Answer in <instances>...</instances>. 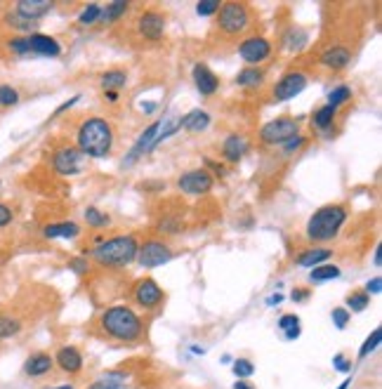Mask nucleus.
<instances>
[{"instance_id": "f257e3e1", "label": "nucleus", "mask_w": 382, "mask_h": 389, "mask_svg": "<svg viewBox=\"0 0 382 389\" xmlns=\"http://www.w3.org/2000/svg\"><path fill=\"white\" fill-rule=\"evenodd\" d=\"M99 328L109 338L118 340V342H140L144 335V323H142L140 314L135 309L125 307V304H113L106 307L99 316Z\"/></svg>"}, {"instance_id": "f03ea898", "label": "nucleus", "mask_w": 382, "mask_h": 389, "mask_svg": "<svg viewBox=\"0 0 382 389\" xmlns=\"http://www.w3.org/2000/svg\"><path fill=\"white\" fill-rule=\"evenodd\" d=\"M76 142H78V151L88 158H106L111 154L113 147V128L109 121L94 116L81 123L78 133H76Z\"/></svg>"}, {"instance_id": "7ed1b4c3", "label": "nucleus", "mask_w": 382, "mask_h": 389, "mask_svg": "<svg viewBox=\"0 0 382 389\" xmlns=\"http://www.w3.org/2000/svg\"><path fill=\"white\" fill-rule=\"evenodd\" d=\"M140 241L135 236H111L99 238L92 250V260L104 269H123L137 260Z\"/></svg>"}, {"instance_id": "20e7f679", "label": "nucleus", "mask_w": 382, "mask_h": 389, "mask_svg": "<svg viewBox=\"0 0 382 389\" xmlns=\"http://www.w3.org/2000/svg\"><path fill=\"white\" fill-rule=\"evenodd\" d=\"M347 224V208L344 206H324L319 208L312 217H309L307 222V238L309 241H333V238L338 236L340 231H342V226Z\"/></svg>"}, {"instance_id": "39448f33", "label": "nucleus", "mask_w": 382, "mask_h": 389, "mask_svg": "<svg viewBox=\"0 0 382 389\" xmlns=\"http://www.w3.org/2000/svg\"><path fill=\"white\" fill-rule=\"evenodd\" d=\"M217 28L224 35H241L250 26V8L248 3H222L217 10Z\"/></svg>"}, {"instance_id": "423d86ee", "label": "nucleus", "mask_w": 382, "mask_h": 389, "mask_svg": "<svg viewBox=\"0 0 382 389\" xmlns=\"http://www.w3.org/2000/svg\"><path fill=\"white\" fill-rule=\"evenodd\" d=\"M297 135H300V123H297V118L281 116V118H276V121H269L262 125L260 142L269 147H279V144H285V142Z\"/></svg>"}, {"instance_id": "0eeeda50", "label": "nucleus", "mask_w": 382, "mask_h": 389, "mask_svg": "<svg viewBox=\"0 0 382 389\" xmlns=\"http://www.w3.org/2000/svg\"><path fill=\"white\" fill-rule=\"evenodd\" d=\"M172 257H175V250L165 241H160V238H149V241L140 243V250H137V262L144 269L163 267L168 265Z\"/></svg>"}, {"instance_id": "6e6552de", "label": "nucleus", "mask_w": 382, "mask_h": 389, "mask_svg": "<svg viewBox=\"0 0 382 389\" xmlns=\"http://www.w3.org/2000/svg\"><path fill=\"white\" fill-rule=\"evenodd\" d=\"M133 300L137 307H142V309H147V311H151V309H156L163 304L165 300V292L163 288L156 283L153 279H140L135 283V288H133Z\"/></svg>"}, {"instance_id": "1a4fd4ad", "label": "nucleus", "mask_w": 382, "mask_h": 389, "mask_svg": "<svg viewBox=\"0 0 382 389\" xmlns=\"http://www.w3.org/2000/svg\"><path fill=\"white\" fill-rule=\"evenodd\" d=\"M238 57L248 64V67H258L272 57V43L262 35H250L238 45Z\"/></svg>"}, {"instance_id": "9d476101", "label": "nucleus", "mask_w": 382, "mask_h": 389, "mask_svg": "<svg viewBox=\"0 0 382 389\" xmlns=\"http://www.w3.org/2000/svg\"><path fill=\"white\" fill-rule=\"evenodd\" d=\"M177 187H180L182 194L206 196V194H210V189L215 187V179L208 170L199 167V170H189V172H184V175H180Z\"/></svg>"}, {"instance_id": "9b49d317", "label": "nucleus", "mask_w": 382, "mask_h": 389, "mask_svg": "<svg viewBox=\"0 0 382 389\" xmlns=\"http://www.w3.org/2000/svg\"><path fill=\"white\" fill-rule=\"evenodd\" d=\"M137 33L149 43H156L165 33V15L158 10H147L137 17Z\"/></svg>"}, {"instance_id": "f8f14e48", "label": "nucleus", "mask_w": 382, "mask_h": 389, "mask_svg": "<svg viewBox=\"0 0 382 389\" xmlns=\"http://www.w3.org/2000/svg\"><path fill=\"white\" fill-rule=\"evenodd\" d=\"M307 76L302 74V71H288L281 81L274 85L272 90V97L274 101H288L292 97H297L300 92H304V88H307Z\"/></svg>"}, {"instance_id": "ddd939ff", "label": "nucleus", "mask_w": 382, "mask_h": 389, "mask_svg": "<svg viewBox=\"0 0 382 389\" xmlns=\"http://www.w3.org/2000/svg\"><path fill=\"white\" fill-rule=\"evenodd\" d=\"M52 170L59 175H78L83 170V154L76 147H62L52 156Z\"/></svg>"}, {"instance_id": "4468645a", "label": "nucleus", "mask_w": 382, "mask_h": 389, "mask_svg": "<svg viewBox=\"0 0 382 389\" xmlns=\"http://www.w3.org/2000/svg\"><path fill=\"white\" fill-rule=\"evenodd\" d=\"M26 45H28V55L31 57H52L55 59L62 55V45L57 43V38L38 33V31L26 35Z\"/></svg>"}, {"instance_id": "2eb2a0df", "label": "nucleus", "mask_w": 382, "mask_h": 389, "mask_svg": "<svg viewBox=\"0 0 382 389\" xmlns=\"http://www.w3.org/2000/svg\"><path fill=\"white\" fill-rule=\"evenodd\" d=\"M52 8H55V3H50V0H19V3H15L12 12H17L26 22L38 24L47 12H52Z\"/></svg>"}, {"instance_id": "dca6fc26", "label": "nucleus", "mask_w": 382, "mask_h": 389, "mask_svg": "<svg viewBox=\"0 0 382 389\" xmlns=\"http://www.w3.org/2000/svg\"><path fill=\"white\" fill-rule=\"evenodd\" d=\"M191 76H194L196 90H199L203 97H213V94L217 92L219 78L213 74V69L208 67V64H196L194 71H191Z\"/></svg>"}, {"instance_id": "f3484780", "label": "nucleus", "mask_w": 382, "mask_h": 389, "mask_svg": "<svg viewBox=\"0 0 382 389\" xmlns=\"http://www.w3.org/2000/svg\"><path fill=\"white\" fill-rule=\"evenodd\" d=\"M351 62V50L344 45H331L321 52V64L331 71H342L347 69Z\"/></svg>"}, {"instance_id": "a211bd4d", "label": "nucleus", "mask_w": 382, "mask_h": 389, "mask_svg": "<svg viewBox=\"0 0 382 389\" xmlns=\"http://www.w3.org/2000/svg\"><path fill=\"white\" fill-rule=\"evenodd\" d=\"M57 361V366L64 370V373L69 375H78L83 370V354L78 349H76L74 345H67V347H59V351L55 356H52Z\"/></svg>"}, {"instance_id": "6ab92c4d", "label": "nucleus", "mask_w": 382, "mask_h": 389, "mask_svg": "<svg viewBox=\"0 0 382 389\" xmlns=\"http://www.w3.org/2000/svg\"><path fill=\"white\" fill-rule=\"evenodd\" d=\"M250 151V142L243 135H229L222 142V156L226 163H241L243 156Z\"/></svg>"}, {"instance_id": "aec40b11", "label": "nucleus", "mask_w": 382, "mask_h": 389, "mask_svg": "<svg viewBox=\"0 0 382 389\" xmlns=\"http://www.w3.org/2000/svg\"><path fill=\"white\" fill-rule=\"evenodd\" d=\"M52 366H55V358L47 354V351H35L24 363V375L26 378H43V375L50 373Z\"/></svg>"}, {"instance_id": "412c9836", "label": "nucleus", "mask_w": 382, "mask_h": 389, "mask_svg": "<svg viewBox=\"0 0 382 389\" xmlns=\"http://www.w3.org/2000/svg\"><path fill=\"white\" fill-rule=\"evenodd\" d=\"M331 257H333V250H328V248H309V250H304V253L297 255L295 262L300 267L314 269L319 265H326V260H331Z\"/></svg>"}, {"instance_id": "4be33fe9", "label": "nucleus", "mask_w": 382, "mask_h": 389, "mask_svg": "<svg viewBox=\"0 0 382 389\" xmlns=\"http://www.w3.org/2000/svg\"><path fill=\"white\" fill-rule=\"evenodd\" d=\"M208 125H210V116L201 109L189 111L187 116L180 118V128H184L187 133H203V130H208Z\"/></svg>"}, {"instance_id": "5701e85b", "label": "nucleus", "mask_w": 382, "mask_h": 389, "mask_svg": "<svg viewBox=\"0 0 382 389\" xmlns=\"http://www.w3.org/2000/svg\"><path fill=\"white\" fill-rule=\"evenodd\" d=\"M125 382H128L125 370H109V373H101L88 389H121Z\"/></svg>"}, {"instance_id": "b1692460", "label": "nucleus", "mask_w": 382, "mask_h": 389, "mask_svg": "<svg viewBox=\"0 0 382 389\" xmlns=\"http://www.w3.org/2000/svg\"><path fill=\"white\" fill-rule=\"evenodd\" d=\"M265 78H267V74L260 67H246L243 71H238L236 85L246 88V90H255V88H260L262 83H265Z\"/></svg>"}, {"instance_id": "393cba45", "label": "nucleus", "mask_w": 382, "mask_h": 389, "mask_svg": "<svg viewBox=\"0 0 382 389\" xmlns=\"http://www.w3.org/2000/svg\"><path fill=\"white\" fill-rule=\"evenodd\" d=\"M125 83H128V71L123 69H111V71H104L99 78V85L104 92H118Z\"/></svg>"}, {"instance_id": "a878e982", "label": "nucleus", "mask_w": 382, "mask_h": 389, "mask_svg": "<svg viewBox=\"0 0 382 389\" xmlns=\"http://www.w3.org/2000/svg\"><path fill=\"white\" fill-rule=\"evenodd\" d=\"M81 233V226L76 222H52L43 229L45 238H76Z\"/></svg>"}, {"instance_id": "bb28decb", "label": "nucleus", "mask_w": 382, "mask_h": 389, "mask_svg": "<svg viewBox=\"0 0 382 389\" xmlns=\"http://www.w3.org/2000/svg\"><path fill=\"white\" fill-rule=\"evenodd\" d=\"M130 10V3H123V0H113L106 8H101V19L99 22H106V24H116L121 22L125 15H128Z\"/></svg>"}, {"instance_id": "cd10ccee", "label": "nucleus", "mask_w": 382, "mask_h": 389, "mask_svg": "<svg viewBox=\"0 0 382 389\" xmlns=\"http://www.w3.org/2000/svg\"><path fill=\"white\" fill-rule=\"evenodd\" d=\"M279 331L283 333L285 340H297V338H300V333H302V328H300V316H295V314H283L281 319H279Z\"/></svg>"}, {"instance_id": "c85d7f7f", "label": "nucleus", "mask_w": 382, "mask_h": 389, "mask_svg": "<svg viewBox=\"0 0 382 389\" xmlns=\"http://www.w3.org/2000/svg\"><path fill=\"white\" fill-rule=\"evenodd\" d=\"M335 116H338V109H333V106L324 104V106H321V109H316V111H314V116H312V125H314L316 130H328L333 123H335Z\"/></svg>"}, {"instance_id": "c756f323", "label": "nucleus", "mask_w": 382, "mask_h": 389, "mask_svg": "<svg viewBox=\"0 0 382 389\" xmlns=\"http://www.w3.org/2000/svg\"><path fill=\"white\" fill-rule=\"evenodd\" d=\"M22 333V321L17 316L0 314V340H10Z\"/></svg>"}, {"instance_id": "7c9ffc66", "label": "nucleus", "mask_w": 382, "mask_h": 389, "mask_svg": "<svg viewBox=\"0 0 382 389\" xmlns=\"http://www.w3.org/2000/svg\"><path fill=\"white\" fill-rule=\"evenodd\" d=\"M340 276V267L335 265H319L312 269V279L314 283H328V281H335Z\"/></svg>"}, {"instance_id": "2f4dec72", "label": "nucleus", "mask_w": 382, "mask_h": 389, "mask_svg": "<svg viewBox=\"0 0 382 389\" xmlns=\"http://www.w3.org/2000/svg\"><path fill=\"white\" fill-rule=\"evenodd\" d=\"M368 304H371V295H368V292H363V290H354L347 297V307H344V309H347L349 314H359V311L368 309Z\"/></svg>"}, {"instance_id": "473e14b6", "label": "nucleus", "mask_w": 382, "mask_h": 389, "mask_svg": "<svg viewBox=\"0 0 382 389\" xmlns=\"http://www.w3.org/2000/svg\"><path fill=\"white\" fill-rule=\"evenodd\" d=\"M101 19V5L99 3H90L83 8V12L78 15V24L81 26H92Z\"/></svg>"}, {"instance_id": "72a5a7b5", "label": "nucleus", "mask_w": 382, "mask_h": 389, "mask_svg": "<svg viewBox=\"0 0 382 389\" xmlns=\"http://www.w3.org/2000/svg\"><path fill=\"white\" fill-rule=\"evenodd\" d=\"M85 222H88V226H92V229H104V226H109V215H104L99 210V208H94V206H90L85 210Z\"/></svg>"}, {"instance_id": "f704fd0d", "label": "nucleus", "mask_w": 382, "mask_h": 389, "mask_svg": "<svg viewBox=\"0 0 382 389\" xmlns=\"http://www.w3.org/2000/svg\"><path fill=\"white\" fill-rule=\"evenodd\" d=\"M5 22H8V26H12L15 31H19V33H33V28H35V24L33 22H26L24 17H19L17 12H8L5 15Z\"/></svg>"}, {"instance_id": "c9c22d12", "label": "nucleus", "mask_w": 382, "mask_h": 389, "mask_svg": "<svg viewBox=\"0 0 382 389\" xmlns=\"http://www.w3.org/2000/svg\"><path fill=\"white\" fill-rule=\"evenodd\" d=\"M351 99V88L349 85H338L331 90V94H328V106H333V109H338V106H342L344 101Z\"/></svg>"}, {"instance_id": "e433bc0d", "label": "nucleus", "mask_w": 382, "mask_h": 389, "mask_svg": "<svg viewBox=\"0 0 382 389\" xmlns=\"http://www.w3.org/2000/svg\"><path fill=\"white\" fill-rule=\"evenodd\" d=\"M380 340H382V331L380 328H375V331L368 335L366 338V342L361 345V349H359V358H366V356H371L375 349L380 347Z\"/></svg>"}, {"instance_id": "4c0bfd02", "label": "nucleus", "mask_w": 382, "mask_h": 389, "mask_svg": "<svg viewBox=\"0 0 382 389\" xmlns=\"http://www.w3.org/2000/svg\"><path fill=\"white\" fill-rule=\"evenodd\" d=\"M19 104V90L12 85H0V106L10 109V106Z\"/></svg>"}, {"instance_id": "58836bf2", "label": "nucleus", "mask_w": 382, "mask_h": 389, "mask_svg": "<svg viewBox=\"0 0 382 389\" xmlns=\"http://www.w3.org/2000/svg\"><path fill=\"white\" fill-rule=\"evenodd\" d=\"M234 373L238 380H248L250 375L255 373V363L248 361V358H236L234 361Z\"/></svg>"}, {"instance_id": "ea45409f", "label": "nucleus", "mask_w": 382, "mask_h": 389, "mask_svg": "<svg viewBox=\"0 0 382 389\" xmlns=\"http://www.w3.org/2000/svg\"><path fill=\"white\" fill-rule=\"evenodd\" d=\"M219 0H201V3H196V15L199 17H215L219 10Z\"/></svg>"}, {"instance_id": "a19ab883", "label": "nucleus", "mask_w": 382, "mask_h": 389, "mask_svg": "<svg viewBox=\"0 0 382 389\" xmlns=\"http://www.w3.org/2000/svg\"><path fill=\"white\" fill-rule=\"evenodd\" d=\"M156 229L160 233H180L182 231V220L180 217H163L158 222Z\"/></svg>"}, {"instance_id": "79ce46f5", "label": "nucleus", "mask_w": 382, "mask_h": 389, "mask_svg": "<svg viewBox=\"0 0 382 389\" xmlns=\"http://www.w3.org/2000/svg\"><path fill=\"white\" fill-rule=\"evenodd\" d=\"M331 319H333V323H335V328H340V331H342V328H347V326H349L351 314H349V311L344 309V307H338V309H333Z\"/></svg>"}, {"instance_id": "37998d69", "label": "nucleus", "mask_w": 382, "mask_h": 389, "mask_svg": "<svg viewBox=\"0 0 382 389\" xmlns=\"http://www.w3.org/2000/svg\"><path fill=\"white\" fill-rule=\"evenodd\" d=\"M307 144V137H302V135H297V137H292V140H288L285 142V144H281L283 147V154L285 156H292L295 151H300V149Z\"/></svg>"}, {"instance_id": "c03bdc74", "label": "nucleus", "mask_w": 382, "mask_h": 389, "mask_svg": "<svg viewBox=\"0 0 382 389\" xmlns=\"http://www.w3.org/2000/svg\"><path fill=\"white\" fill-rule=\"evenodd\" d=\"M69 269L74 274H78V276H85L90 272V262L83 260V257H74V260H69Z\"/></svg>"}, {"instance_id": "a18cd8bd", "label": "nucleus", "mask_w": 382, "mask_h": 389, "mask_svg": "<svg viewBox=\"0 0 382 389\" xmlns=\"http://www.w3.org/2000/svg\"><path fill=\"white\" fill-rule=\"evenodd\" d=\"M12 208L10 206H5V203H0V229H5V226H10L12 224Z\"/></svg>"}, {"instance_id": "49530a36", "label": "nucleus", "mask_w": 382, "mask_h": 389, "mask_svg": "<svg viewBox=\"0 0 382 389\" xmlns=\"http://www.w3.org/2000/svg\"><path fill=\"white\" fill-rule=\"evenodd\" d=\"M333 368L340 370V373H349V370H351V361H349V358H344L342 354H340V356L333 358Z\"/></svg>"}, {"instance_id": "de8ad7c7", "label": "nucleus", "mask_w": 382, "mask_h": 389, "mask_svg": "<svg viewBox=\"0 0 382 389\" xmlns=\"http://www.w3.org/2000/svg\"><path fill=\"white\" fill-rule=\"evenodd\" d=\"M363 292H368V295H380V292H382V279L380 276L371 279L366 283V288H363Z\"/></svg>"}, {"instance_id": "09e8293b", "label": "nucleus", "mask_w": 382, "mask_h": 389, "mask_svg": "<svg viewBox=\"0 0 382 389\" xmlns=\"http://www.w3.org/2000/svg\"><path fill=\"white\" fill-rule=\"evenodd\" d=\"M206 165L210 167V170L215 172V175H219V177H224L226 175V167L222 163H217V160H213V158H206Z\"/></svg>"}, {"instance_id": "8fccbe9b", "label": "nucleus", "mask_w": 382, "mask_h": 389, "mask_svg": "<svg viewBox=\"0 0 382 389\" xmlns=\"http://www.w3.org/2000/svg\"><path fill=\"white\" fill-rule=\"evenodd\" d=\"M290 297H292V302H304L309 297V290L307 288H295L290 292Z\"/></svg>"}, {"instance_id": "3c124183", "label": "nucleus", "mask_w": 382, "mask_h": 389, "mask_svg": "<svg viewBox=\"0 0 382 389\" xmlns=\"http://www.w3.org/2000/svg\"><path fill=\"white\" fill-rule=\"evenodd\" d=\"M76 101H78V97H74V99H69V101H64L62 106H57V111H55V116H59V113H64L67 109H71V106L76 104Z\"/></svg>"}, {"instance_id": "603ef678", "label": "nucleus", "mask_w": 382, "mask_h": 389, "mask_svg": "<svg viewBox=\"0 0 382 389\" xmlns=\"http://www.w3.org/2000/svg\"><path fill=\"white\" fill-rule=\"evenodd\" d=\"M373 265L380 267L382 265V245H375V253H373Z\"/></svg>"}, {"instance_id": "864d4df0", "label": "nucleus", "mask_w": 382, "mask_h": 389, "mask_svg": "<svg viewBox=\"0 0 382 389\" xmlns=\"http://www.w3.org/2000/svg\"><path fill=\"white\" fill-rule=\"evenodd\" d=\"M156 101H142V104H140V109L142 111H144V113H153V109H156Z\"/></svg>"}, {"instance_id": "5fc2aeb1", "label": "nucleus", "mask_w": 382, "mask_h": 389, "mask_svg": "<svg viewBox=\"0 0 382 389\" xmlns=\"http://www.w3.org/2000/svg\"><path fill=\"white\" fill-rule=\"evenodd\" d=\"M283 302V295L281 292H276V295H269L267 297V304H269V307H274V304H281Z\"/></svg>"}, {"instance_id": "6e6d98bb", "label": "nucleus", "mask_w": 382, "mask_h": 389, "mask_svg": "<svg viewBox=\"0 0 382 389\" xmlns=\"http://www.w3.org/2000/svg\"><path fill=\"white\" fill-rule=\"evenodd\" d=\"M234 389H255L253 385H250L248 380H236V385H234Z\"/></svg>"}, {"instance_id": "4d7b16f0", "label": "nucleus", "mask_w": 382, "mask_h": 389, "mask_svg": "<svg viewBox=\"0 0 382 389\" xmlns=\"http://www.w3.org/2000/svg\"><path fill=\"white\" fill-rule=\"evenodd\" d=\"M104 97L109 99V101H116L118 99V92H104Z\"/></svg>"}, {"instance_id": "13d9d810", "label": "nucleus", "mask_w": 382, "mask_h": 389, "mask_svg": "<svg viewBox=\"0 0 382 389\" xmlns=\"http://www.w3.org/2000/svg\"><path fill=\"white\" fill-rule=\"evenodd\" d=\"M349 385H351V380H344V382H342V385H340L338 389H349Z\"/></svg>"}, {"instance_id": "bf43d9fd", "label": "nucleus", "mask_w": 382, "mask_h": 389, "mask_svg": "<svg viewBox=\"0 0 382 389\" xmlns=\"http://www.w3.org/2000/svg\"><path fill=\"white\" fill-rule=\"evenodd\" d=\"M50 389H74L71 385H59V387H50Z\"/></svg>"}]
</instances>
